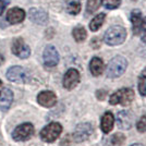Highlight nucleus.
<instances>
[{"label":"nucleus","instance_id":"12","mask_svg":"<svg viewBox=\"0 0 146 146\" xmlns=\"http://www.w3.org/2000/svg\"><path fill=\"white\" fill-rule=\"evenodd\" d=\"M118 127L122 130H129L133 125V115L129 110H122L117 116Z\"/></svg>","mask_w":146,"mask_h":146},{"label":"nucleus","instance_id":"32","mask_svg":"<svg viewBox=\"0 0 146 146\" xmlns=\"http://www.w3.org/2000/svg\"><path fill=\"white\" fill-rule=\"evenodd\" d=\"M1 87H2V81L0 80V94H1Z\"/></svg>","mask_w":146,"mask_h":146},{"label":"nucleus","instance_id":"27","mask_svg":"<svg viewBox=\"0 0 146 146\" xmlns=\"http://www.w3.org/2000/svg\"><path fill=\"white\" fill-rule=\"evenodd\" d=\"M141 33H142V40H143L144 43H146V17L143 19V21H142Z\"/></svg>","mask_w":146,"mask_h":146},{"label":"nucleus","instance_id":"28","mask_svg":"<svg viewBox=\"0 0 146 146\" xmlns=\"http://www.w3.org/2000/svg\"><path fill=\"white\" fill-rule=\"evenodd\" d=\"M9 3H10V0H0V17L3 14Z\"/></svg>","mask_w":146,"mask_h":146},{"label":"nucleus","instance_id":"21","mask_svg":"<svg viewBox=\"0 0 146 146\" xmlns=\"http://www.w3.org/2000/svg\"><path fill=\"white\" fill-rule=\"evenodd\" d=\"M72 36L73 38L75 39V42H78V43H82V42H84L86 39V37H87V33H86V30L83 27V26H81V25H78V26H75L72 31Z\"/></svg>","mask_w":146,"mask_h":146},{"label":"nucleus","instance_id":"26","mask_svg":"<svg viewBox=\"0 0 146 146\" xmlns=\"http://www.w3.org/2000/svg\"><path fill=\"white\" fill-rule=\"evenodd\" d=\"M136 129H137V131L141 132V133L146 132V113L141 117L140 120L137 121V123H136Z\"/></svg>","mask_w":146,"mask_h":146},{"label":"nucleus","instance_id":"22","mask_svg":"<svg viewBox=\"0 0 146 146\" xmlns=\"http://www.w3.org/2000/svg\"><path fill=\"white\" fill-rule=\"evenodd\" d=\"M139 92L141 96H146V68L142 71L139 76V83H137Z\"/></svg>","mask_w":146,"mask_h":146},{"label":"nucleus","instance_id":"25","mask_svg":"<svg viewBox=\"0 0 146 146\" xmlns=\"http://www.w3.org/2000/svg\"><path fill=\"white\" fill-rule=\"evenodd\" d=\"M125 141V136L122 133H116L113 134L110 139V143L113 146H120L123 144V142Z\"/></svg>","mask_w":146,"mask_h":146},{"label":"nucleus","instance_id":"1","mask_svg":"<svg viewBox=\"0 0 146 146\" xmlns=\"http://www.w3.org/2000/svg\"><path fill=\"white\" fill-rule=\"evenodd\" d=\"M127 38V31L120 25H113L105 32L104 42L109 46H118L124 43Z\"/></svg>","mask_w":146,"mask_h":146},{"label":"nucleus","instance_id":"18","mask_svg":"<svg viewBox=\"0 0 146 146\" xmlns=\"http://www.w3.org/2000/svg\"><path fill=\"white\" fill-rule=\"evenodd\" d=\"M105 70V64H104L103 59L94 57L90 62V71L94 76H99Z\"/></svg>","mask_w":146,"mask_h":146},{"label":"nucleus","instance_id":"19","mask_svg":"<svg viewBox=\"0 0 146 146\" xmlns=\"http://www.w3.org/2000/svg\"><path fill=\"white\" fill-rule=\"evenodd\" d=\"M64 6H66L67 12L72 15L79 14L82 8L80 0H64Z\"/></svg>","mask_w":146,"mask_h":146},{"label":"nucleus","instance_id":"2","mask_svg":"<svg viewBox=\"0 0 146 146\" xmlns=\"http://www.w3.org/2000/svg\"><path fill=\"white\" fill-rule=\"evenodd\" d=\"M128 68V61L122 56L113 57L107 64L106 73L109 79H117L120 78L123 73L125 72Z\"/></svg>","mask_w":146,"mask_h":146},{"label":"nucleus","instance_id":"13","mask_svg":"<svg viewBox=\"0 0 146 146\" xmlns=\"http://www.w3.org/2000/svg\"><path fill=\"white\" fill-rule=\"evenodd\" d=\"M25 15H26V13L23 9L14 7L12 9H10L7 13V21L10 24H18V23H21L24 21Z\"/></svg>","mask_w":146,"mask_h":146},{"label":"nucleus","instance_id":"9","mask_svg":"<svg viewBox=\"0 0 146 146\" xmlns=\"http://www.w3.org/2000/svg\"><path fill=\"white\" fill-rule=\"evenodd\" d=\"M43 59H44V63L46 67L49 68H52L56 67L58 63H59V52L58 50L56 49L55 46L52 45H48L45 50H44V54H43Z\"/></svg>","mask_w":146,"mask_h":146},{"label":"nucleus","instance_id":"3","mask_svg":"<svg viewBox=\"0 0 146 146\" xmlns=\"http://www.w3.org/2000/svg\"><path fill=\"white\" fill-rule=\"evenodd\" d=\"M134 91L132 88L124 87L120 88L119 91L115 92L111 94L109 97V103L111 105H122V106H128L133 102L134 99Z\"/></svg>","mask_w":146,"mask_h":146},{"label":"nucleus","instance_id":"11","mask_svg":"<svg viewBox=\"0 0 146 146\" xmlns=\"http://www.w3.org/2000/svg\"><path fill=\"white\" fill-rule=\"evenodd\" d=\"M37 103L43 107L50 108V107L55 106L57 103V96L54 92L43 91L37 95Z\"/></svg>","mask_w":146,"mask_h":146},{"label":"nucleus","instance_id":"23","mask_svg":"<svg viewBox=\"0 0 146 146\" xmlns=\"http://www.w3.org/2000/svg\"><path fill=\"white\" fill-rule=\"evenodd\" d=\"M100 2L106 9L109 10H115L121 5V0H100Z\"/></svg>","mask_w":146,"mask_h":146},{"label":"nucleus","instance_id":"33","mask_svg":"<svg viewBox=\"0 0 146 146\" xmlns=\"http://www.w3.org/2000/svg\"><path fill=\"white\" fill-rule=\"evenodd\" d=\"M131 146H143V145H141V144H133V145H131Z\"/></svg>","mask_w":146,"mask_h":146},{"label":"nucleus","instance_id":"6","mask_svg":"<svg viewBox=\"0 0 146 146\" xmlns=\"http://www.w3.org/2000/svg\"><path fill=\"white\" fill-rule=\"evenodd\" d=\"M7 79L13 83H25L27 80V72L24 68L20 66H13L7 71Z\"/></svg>","mask_w":146,"mask_h":146},{"label":"nucleus","instance_id":"15","mask_svg":"<svg viewBox=\"0 0 146 146\" xmlns=\"http://www.w3.org/2000/svg\"><path fill=\"white\" fill-rule=\"evenodd\" d=\"M31 21L35 22L37 24H45L48 21V15L42 9H37V8H32L29 12Z\"/></svg>","mask_w":146,"mask_h":146},{"label":"nucleus","instance_id":"17","mask_svg":"<svg viewBox=\"0 0 146 146\" xmlns=\"http://www.w3.org/2000/svg\"><path fill=\"white\" fill-rule=\"evenodd\" d=\"M115 124V116L111 112H106L102 117V122H100V128L104 133L108 134L113 129Z\"/></svg>","mask_w":146,"mask_h":146},{"label":"nucleus","instance_id":"29","mask_svg":"<svg viewBox=\"0 0 146 146\" xmlns=\"http://www.w3.org/2000/svg\"><path fill=\"white\" fill-rule=\"evenodd\" d=\"M91 45H92V47H93V48H95V49L100 47V40L98 39V37H95V38L92 40Z\"/></svg>","mask_w":146,"mask_h":146},{"label":"nucleus","instance_id":"10","mask_svg":"<svg viewBox=\"0 0 146 146\" xmlns=\"http://www.w3.org/2000/svg\"><path fill=\"white\" fill-rule=\"evenodd\" d=\"M93 132H94V130H93L91 123H87V122L80 123L75 128L73 136H74V140L76 142H84V141L88 140L91 137Z\"/></svg>","mask_w":146,"mask_h":146},{"label":"nucleus","instance_id":"24","mask_svg":"<svg viewBox=\"0 0 146 146\" xmlns=\"http://www.w3.org/2000/svg\"><path fill=\"white\" fill-rule=\"evenodd\" d=\"M100 5V0H87L86 3V12L87 13H94L97 11Z\"/></svg>","mask_w":146,"mask_h":146},{"label":"nucleus","instance_id":"5","mask_svg":"<svg viewBox=\"0 0 146 146\" xmlns=\"http://www.w3.org/2000/svg\"><path fill=\"white\" fill-rule=\"evenodd\" d=\"M34 125L30 122H25L18 125L13 130L12 139L17 142H23V141L30 140L31 137L34 135Z\"/></svg>","mask_w":146,"mask_h":146},{"label":"nucleus","instance_id":"7","mask_svg":"<svg viewBox=\"0 0 146 146\" xmlns=\"http://www.w3.org/2000/svg\"><path fill=\"white\" fill-rule=\"evenodd\" d=\"M11 50H12L13 55L19 57L20 59H26L31 55L30 47L24 43L23 38H21V37H18L13 40Z\"/></svg>","mask_w":146,"mask_h":146},{"label":"nucleus","instance_id":"4","mask_svg":"<svg viewBox=\"0 0 146 146\" xmlns=\"http://www.w3.org/2000/svg\"><path fill=\"white\" fill-rule=\"evenodd\" d=\"M62 132V125L59 122H51L40 131V139L46 143L55 142Z\"/></svg>","mask_w":146,"mask_h":146},{"label":"nucleus","instance_id":"31","mask_svg":"<svg viewBox=\"0 0 146 146\" xmlns=\"http://www.w3.org/2000/svg\"><path fill=\"white\" fill-rule=\"evenodd\" d=\"M3 61H5V58H3V56L0 54V66L3 63Z\"/></svg>","mask_w":146,"mask_h":146},{"label":"nucleus","instance_id":"8","mask_svg":"<svg viewBox=\"0 0 146 146\" xmlns=\"http://www.w3.org/2000/svg\"><path fill=\"white\" fill-rule=\"evenodd\" d=\"M80 72L76 69H69L66 74L63 75V80H62V84L63 87L68 90V91H71L74 87H76L78 84L80 83Z\"/></svg>","mask_w":146,"mask_h":146},{"label":"nucleus","instance_id":"14","mask_svg":"<svg viewBox=\"0 0 146 146\" xmlns=\"http://www.w3.org/2000/svg\"><path fill=\"white\" fill-rule=\"evenodd\" d=\"M13 102V93L10 88L5 87L0 94V110L7 111L11 107Z\"/></svg>","mask_w":146,"mask_h":146},{"label":"nucleus","instance_id":"20","mask_svg":"<svg viewBox=\"0 0 146 146\" xmlns=\"http://www.w3.org/2000/svg\"><path fill=\"white\" fill-rule=\"evenodd\" d=\"M105 18H106V14L105 13H99L95 18H93V20L90 22V30L92 32H97L102 27V25L104 24Z\"/></svg>","mask_w":146,"mask_h":146},{"label":"nucleus","instance_id":"16","mask_svg":"<svg viewBox=\"0 0 146 146\" xmlns=\"http://www.w3.org/2000/svg\"><path fill=\"white\" fill-rule=\"evenodd\" d=\"M142 12L139 9H134L131 12V22H132V30H133L134 35H139L141 34V29H142Z\"/></svg>","mask_w":146,"mask_h":146},{"label":"nucleus","instance_id":"30","mask_svg":"<svg viewBox=\"0 0 146 146\" xmlns=\"http://www.w3.org/2000/svg\"><path fill=\"white\" fill-rule=\"evenodd\" d=\"M96 96H97V98L99 99V100H104V99H105V97H106V92L104 91V90L97 91V93H96Z\"/></svg>","mask_w":146,"mask_h":146}]
</instances>
